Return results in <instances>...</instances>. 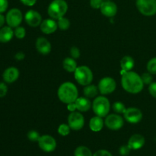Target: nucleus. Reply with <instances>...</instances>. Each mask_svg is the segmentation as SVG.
I'll list each match as a JSON object with an SVG mask.
<instances>
[{
  "mask_svg": "<svg viewBox=\"0 0 156 156\" xmlns=\"http://www.w3.org/2000/svg\"><path fill=\"white\" fill-rule=\"evenodd\" d=\"M121 85L125 91L131 94H138L144 87L141 76L133 71L126 72L122 76Z\"/></svg>",
  "mask_w": 156,
  "mask_h": 156,
  "instance_id": "1",
  "label": "nucleus"
},
{
  "mask_svg": "<svg viewBox=\"0 0 156 156\" xmlns=\"http://www.w3.org/2000/svg\"><path fill=\"white\" fill-rule=\"evenodd\" d=\"M57 95L62 103L68 105L73 103L79 98V91L77 87L70 82L62 83L58 88Z\"/></svg>",
  "mask_w": 156,
  "mask_h": 156,
  "instance_id": "2",
  "label": "nucleus"
},
{
  "mask_svg": "<svg viewBox=\"0 0 156 156\" xmlns=\"http://www.w3.org/2000/svg\"><path fill=\"white\" fill-rule=\"evenodd\" d=\"M68 11V4L65 0H53L47 9L49 16L55 20L64 17Z\"/></svg>",
  "mask_w": 156,
  "mask_h": 156,
  "instance_id": "3",
  "label": "nucleus"
},
{
  "mask_svg": "<svg viewBox=\"0 0 156 156\" xmlns=\"http://www.w3.org/2000/svg\"><path fill=\"white\" fill-rule=\"evenodd\" d=\"M92 110L94 114L101 117H105L108 115L111 108L110 101L105 96H98L93 101Z\"/></svg>",
  "mask_w": 156,
  "mask_h": 156,
  "instance_id": "4",
  "label": "nucleus"
},
{
  "mask_svg": "<svg viewBox=\"0 0 156 156\" xmlns=\"http://www.w3.org/2000/svg\"><path fill=\"white\" fill-rule=\"evenodd\" d=\"M74 76L76 82L83 86L90 85L93 80L92 71L86 66H78L74 72Z\"/></svg>",
  "mask_w": 156,
  "mask_h": 156,
  "instance_id": "5",
  "label": "nucleus"
},
{
  "mask_svg": "<svg viewBox=\"0 0 156 156\" xmlns=\"http://www.w3.org/2000/svg\"><path fill=\"white\" fill-rule=\"evenodd\" d=\"M139 12L146 16H152L156 14V0H136Z\"/></svg>",
  "mask_w": 156,
  "mask_h": 156,
  "instance_id": "6",
  "label": "nucleus"
},
{
  "mask_svg": "<svg viewBox=\"0 0 156 156\" xmlns=\"http://www.w3.org/2000/svg\"><path fill=\"white\" fill-rule=\"evenodd\" d=\"M117 87L116 81L111 77H105L101 79L99 82L98 88L101 94H109L114 92Z\"/></svg>",
  "mask_w": 156,
  "mask_h": 156,
  "instance_id": "7",
  "label": "nucleus"
},
{
  "mask_svg": "<svg viewBox=\"0 0 156 156\" xmlns=\"http://www.w3.org/2000/svg\"><path fill=\"white\" fill-rule=\"evenodd\" d=\"M23 15L18 9H12L8 12L5 20L8 26L11 27H17L21 24Z\"/></svg>",
  "mask_w": 156,
  "mask_h": 156,
  "instance_id": "8",
  "label": "nucleus"
},
{
  "mask_svg": "<svg viewBox=\"0 0 156 156\" xmlns=\"http://www.w3.org/2000/svg\"><path fill=\"white\" fill-rule=\"evenodd\" d=\"M68 124L70 126L71 129L73 130H80L82 129L85 124V118L84 116L81 113L71 112V114L68 117Z\"/></svg>",
  "mask_w": 156,
  "mask_h": 156,
  "instance_id": "9",
  "label": "nucleus"
},
{
  "mask_svg": "<svg viewBox=\"0 0 156 156\" xmlns=\"http://www.w3.org/2000/svg\"><path fill=\"white\" fill-rule=\"evenodd\" d=\"M105 124L111 130H118L123 127L124 121L121 116L119 114H112L108 115L105 120Z\"/></svg>",
  "mask_w": 156,
  "mask_h": 156,
  "instance_id": "10",
  "label": "nucleus"
},
{
  "mask_svg": "<svg viewBox=\"0 0 156 156\" xmlns=\"http://www.w3.org/2000/svg\"><path fill=\"white\" fill-rule=\"evenodd\" d=\"M37 143L38 145H39V147L46 152H51L56 149V140L53 136H41Z\"/></svg>",
  "mask_w": 156,
  "mask_h": 156,
  "instance_id": "11",
  "label": "nucleus"
},
{
  "mask_svg": "<svg viewBox=\"0 0 156 156\" xmlns=\"http://www.w3.org/2000/svg\"><path fill=\"white\" fill-rule=\"evenodd\" d=\"M123 116L125 120L130 123H140L143 119V113L136 108H126Z\"/></svg>",
  "mask_w": 156,
  "mask_h": 156,
  "instance_id": "12",
  "label": "nucleus"
},
{
  "mask_svg": "<svg viewBox=\"0 0 156 156\" xmlns=\"http://www.w3.org/2000/svg\"><path fill=\"white\" fill-rule=\"evenodd\" d=\"M26 23L30 27H37L42 22V16L38 12L35 10H29L24 15Z\"/></svg>",
  "mask_w": 156,
  "mask_h": 156,
  "instance_id": "13",
  "label": "nucleus"
},
{
  "mask_svg": "<svg viewBox=\"0 0 156 156\" xmlns=\"http://www.w3.org/2000/svg\"><path fill=\"white\" fill-rule=\"evenodd\" d=\"M100 11L102 15L111 18L116 15L117 12V6L114 2L111 1H104L100 8Z\"/></svg>",
  "mask_w": 156,
  "mask_h": 156,
  "instance_id": "14",
  "label": "nucleus"
},
{
  "mask_svg": "<svg viewBox=\"0 0 156 156\" xmlns=\"http://www.w3.org/2000/svg\"><path fill=\"white\" fill-rule=\"evenodd\" d=\"M37 50L42 55H48L51 51V44L45 37H39L35 44Z\"/></svg>",
  "mask_w": 156,
  "mask_h": 156,
  "instance_id": "15",
  "label": "nucleus"
},
{
  "mask_svg": "<svg viewBox=\"0 0 156 156\" xmlns=\"http://www.w3.org/2000/svg\"><path fill=\"white\" fill-rule=\"evenodd\" d=\"M41 30L46 34H53L57 30L58 24L55 19L50 18V19H45L42 21L41 25H40Z\"/></svg>",
  "mask_w": 156,
  "mask_h": 156,
  "instance_id": "16",
  "label": "nucleus"
},
{
  "mask_svg": "<svg viewBox=\"0 0 156 156\" xmlns=\"http://www.w3.org/2000/svg\"><path fill=\"white\" fill-rule=\"evenodd\" d=\"M19 77V70L15 67H9L6 69L2 74L3 80L6 83H13Z\"/></svg>",
  "mask_w": 156,
  "mask_h": 156,
  "instance_id": "17",
  "label": "nucleus"
},
{
  "mask_svg": "<svg viewBox=\"0 0 156 156\" xmlns=\"http://www.w3.org/2000/svg\"><path fill=\"white\" fill-rule=\"evenodd\" d=\"M146 143V140H145L144 136L140 134H134L132 136L129 138V141H128V146L130 148L131 150H137L143 147Z\"/></svg>",
  "mask_w": 156,
  "mask_h": 156,
  "instance_id": "18",
  "label": "nucleus"
},
{
  "mask_svg": "<svg viewBox=\"0 0 156 156\" xmlns=\"http://www.w3.org/2000/svg\"><path fill=\"white\" fill-rule=\"evenodd\" d=\"M76 105V109L80 112H86L91 108V101L89 98L86 97L78 98L75 101Z\"/></svg>",
  "mask_w": 156,
  "mask_h": 156,
  "instance_id": "19",
  "label": "nucleus"
},
{
  "mask_svg": "<svg viewBox=\"0 0 156 156\" xmlns=\"http://www.w3.org/2000/svg\"><path fill=\"white\" fill-rule=\"evenodd\" d=\"M15 35L12 27L9 26H5L0 29V42L8 43L12 39Z\"/></svg>",
  "mask_w": 156,
  "mask_h": 156,
  "instance_id": "20",
  "label": "nucleus"
},
{
  "mask_svg": "<svg viewBox=\"0 0 156 156\" xmlns=\"http://www.w3.org/2000/svg\"><path fill=\"white\" fill-rule=\"evenodd\" d=\"M103 117H101L99 116L96 115L95 117H93L90 120L89 127L91 130L93 132H100L105 125V121L103 120Z\"/></svg>",
  "mask_w": 156,
  "mask_h": 156,
  "instance_id": "21",
  "label": "nucleus"
},
{
  "mask_svg": "<svg viewBox=\"0 0 156 156\" xmlns=\"http://www.w3.org/2000/svg\"><path fill=\"white\" fill-rule=\"evenodd\" d=\"M134 65H135V62H134L133 58L129 56H123L121 60H120L121 70L124 72L131 71L132 69L134 67Z\"/></svg>",
  "mask_w": 156,
  "mask_h": 156,
  "instance_id": "22",
  "label": "nucleus"
},
{
  "mask_svg": "<svg viewBox=\"0 0 156 156\" xmlns=\"http://www.w3.org/2000/svg\"><path fill=\"white\" fill-rule=\"evenodd\" d=\"M62 66L68 73H74L78 67L77 62L73 57L65 58L62 62Z\"/></svg>",
  "mask_w": 156,
  "mask_h": 156,
  "instance_id": "23",
  "label": "nucleus"
},
{
  "mask_svg": "<svg viewBox=\"0 0 156 156\" xmlns=\"http://www.w3.org/2000/svg\"><path fill=\"white\" fill-rule=\"evenodd\" d=\"M98 91V88L97 86L90 84V85L85 86V88L83 90V94L85 97L88 98H94L97 97Z\"/></svg>",
  "mask_w": 156,
  "mask_h": 156,
  "instance_id": "24",
  "label": "nucleus"
},
{
  "mask_svg": "<svg viewBox=\"0 0 156 156\" xmlns=\"http://www.w3.org/2000/svg\"><path fill=\"white\" fill-rule=\"evenodd\" d=\"M75 156H93L91 151L88 147L84 146H79L76 149L74 152Z\"/></svg>",
  "mask_w": 156,
  "mask_h": 156,
  "instance_id": "25",
  "label": "nucleus"
},
{
  "mask_svg": "<svg viewBox=\"0 0 156 156\" xmlns=\"http://www.w3.org/2000/svg\"><path fill=\"white\" fill-rule=\"evenodd\" d=\"M57 24L58 28L60 29L61 30H66L69 28L70 21L68 18L62 17L57 20Z\"/></svg>",
  "mask_w": 156,
  "mask_h": 156,
  "instance_id": "26",
  "label": "nucleus"
},
{
  "mask_svg": "<svg viewBox=\"0 0 156 156\" xmlns=\"http://www.w3.org/2000/svg\"><path fill=\"white\" fill-rule=\"evenodd\" d=\"M71 128L69 126V124H66V123H62L58 127V133L59 135L62 136H66L69 134Z\"/></svg>",
  "mask_w": 156,
  "mask_h": 156,
  "instance_id": "27",
  "label": "nucleus"
},
{
  "mask_svg": "<svg viewBox=\"0 0 156 156\" xmlns=\"http://www.w3.org/2000/svg\"><path fill=\"white\" fill-rule=\"evenodd\" d=\"M113 110L114 111H115L117 114H124L125 111H126V108L125 107L124 104L122 103L120 101H117L115 103H114L113 105Z\"/></svg>",
  "mask_w": 156,
  "mask_h": 156,
  "instance_id": "28",
  "label": "nucleus"
},
{
  "mask_svg": "<svg viewBox=\"0 0 156 156\" xmlns=\"http://www.w3.org/2000/svg\"><path fill=\"white\" fill-rule=\"evenodd\" d=\"M147 70L152 75H156V57L152 58L148 62Z\"/></svg>",
  "mask_w": 156,
  "mask_h": 156,
  "instance_id": "29",
  "label": "nucleus"
},
{
  "mask_svg": "<svg viewBox=\"0 0 156 156\" xmlns=\"http://www.w3.org/2000/svg\"><path fill=\"white\" fill-rule=\"evenodd\" d=\"M14 34H15V36L17 38H18V39H23L26 35L25 28L18 26V27H15V30H14Z\"/></svg>",
  "mask_w": 156,
  "mask_h": 156,
  "instance_id": "30",
  "label": "nucleus"
},
{
  "mask_svg": "<svg viewBox=\"0 0 156 156\" xmlns=\"http://www.w3.org/2000/svg\"><path fill=\"white\" fill-rule=\"evenodd\" d=\"M27 139H28L29 140H30V141L38 142V140H39L41 136H40L39 133H38L37 131L30 130L27 133Z\"/></svg>",
  "mask_w": 156,
  "mask_h": 156,
  "instance_id": "31",
  "label": "nucleus"
},
{
  "mask_svg": "<svg viewBox=\"0 0 156 156\" xmlns=\"http://www.w3.org/2000/svg\"><path fill=\"white\" fill-rule=\"evenodd\" d=\"M142 80H143V82L144 83V85H150L152 82V74L150 73H143L141 76Z\"/></svg>",
  "mask_w": 156,
  "mask_h": 156,
  "instance_id": "32",
  "label": "nucleus"
},
{
  "mask_svg": "<svg viewBox=\"0 0 156 156\" xmlns=\"http://www.w3.org/2000/svg\"><path fill=\"white\" fill-rule=\"evenodd\" d=\"M80 50L77 47L73 46V47H71V49H70V56H71V57H73V59H78L80 56Z\"/></svg>",
  "mask_w": 156,
  "mask_h": 156,
  "instance_id": "33",
  "label": "nucleus"
},
{
  "mask_svg": "<svg viewBox=\"0 0 156 156\" xmlns=\"http://www.w3.org/2000/svg\"><path fill=\"white\" fill-rule=\"evenodd\" d=\"M130 151H131V149L129 147L128 145L122 146L120 148V149H119V152H120V155L123 156H126L129 155Z\"/></svg>",
  "mask_w": 156,
  "mask_h": 156,
  "instance_id": "34",
  "label": "nucleus"
},
{
  "mask_svg": "<svg viewBox=\"0 0 156 156\" xmlns=\"http://www.w3.org/2000/svg\"><path fill=\"white\" fill-rule=\"evenodd\" d=\"M104 0H90V5L94 9H100Z\"/></svg>",
  "mask_w": 156,
  "mask_h": 156,
  "instance_id": "35",
  "label": "nucleus"
},
{
  "mask_svg": "<svg viewBox=\"0 0 156 156\" xmlns=\"http://www.w3.org/2000/svg\"><path fill=\"white\" fill-rule=\"evenodd\" d=\"M8 87L4 82H0V98H3L7 94Z\"/></svg>",
  "mask_w": 156,
  "mask_h": 156,
  "instance_id": "36",
  "label": "nucleus"
},
{
  "mask_svg": "<svg viewBox=\"0 0 156 156\" xmlns=\"http://www.w3.org/2000/svg\"><path fill=\"white\" fill-rule=\"evenodd\" d=\"M9 7L8 0H0V13H3L7 10Z\"/></svg>",
  "mask_w": 156,
  "mask_h": 156,
  "instance_id": "37",
  "label": "nucleus"
},
{
  "mask_svg": "<svg viewBox=\"0 0 156 156\" xmlns=\"http://www.w3.org/2000/svg\"><path fill=\"white\" fill-rule=\"evenodd\" d=\"M149 91L152 97L156 98V82H152L149 85Z\"/></svg>",
  "mask_w": 156,
  "mask_h": 156,
  "instance_id": "38",
  "label": "nucleus"
},
{
  "mask_svg": "<svg viewBox=\"0 0 156 156\" xmlns=\"http://www.w3.org/2000/svg\"><path fill=\"white\" fill-rule=\"evenodd\" d=\"M93 156H112V155L108 151L105 150V149H101V150L97 151L95 153L93 154Z\"/></svg>",
  "mask_w": 156,
  "mask_h": 156,
  "instance_id": "39",
  "label": "nucleus"
},
{
  "mask_svg": "<svg viewBox=\"0 0 156 156\" xmlns=\"http://www.w3.org/2000/svg\"><path fill=\"white\" fill-rule=\"evenodd\" d=\"M22 4L27 6H33L37 2V0H20Z\"/></svg>",
  "mask_w": 156,
  "mask_h": 156,
  "instance_id": "40",
  "label": "nucleus"
},
{
  "mask_svg": "<svg viewBox=\"0 0 156 156\" xmlns=\"http://www.w3.org/2000/svg\"><path fill=\"white\" fill-rule=\"evenodd\" d=\"M25 57V54H24V52H18L15 55V58L16 60L18 61H21L24 59Z\"/></svg>",
  "mask_w": 156,
  "mask_h": 156,
  "instance_id": "41",
  "label": "nucleus"
},
{
  "mask_svg": "<svg viewBox=\"0 0 156 156\" xmlns=\"http://www.w3.org/2000/svg\"><path fill=\"white\" fill-rule=\"evenodd\" d=\"M67 109H68V111H70V112H74V111H76V110L77 109H76V104H75V102L68 104V105H67Z\"/></svg>",
  "mask_w": 156,
  "mask_h": 156,
  "instance_id": "42",
  "label": "nucleus"
},
{
  "mask_svg": "<svg viewBox=\"0 0 156 156\" xmlns=\"http://www.w3.org/2000/svg\"><path fill=\"white\" fill-rule=\"evenodd\" d=\"M5 21L6 20H5V16L3 15H2V13H0V27H2L3 25H4Z\"/></svg>",
  "mask_w": 156,
  "mask_h": 156,
  "instance_id": "43",
  "label": "nucleus"
},
{
  "mask_svg": "<svg viewBox=\"0 0 156 156\" xmlns=\"http://www.w3.org/2000/svg\"><path fill=\"white\" fill-rule=\"evenodd\" d=\"M106 1H111V0H106Z\"/></svg>",
  "mask_w": 156,
  "mask_h": 156,
  "instance_id": "44",
  "label": "nucleus"
}]
</instances>
